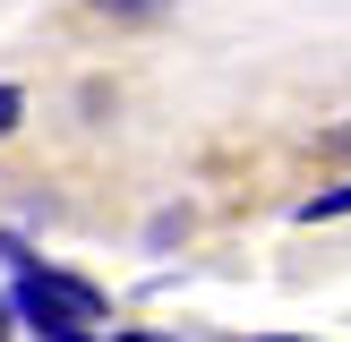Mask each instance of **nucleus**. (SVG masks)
Masks as SVG:
<instances>
[{"instance_id": "nucleus-1", "label": "nucleus", "mask_w": 351, "mask_h": 342, "mask_svg": "<svg viewBox=\"0 0 351 342\" xmlns=\"http://www.w3.org/2000/svg\"><path fill=\"white\" fill-rule=\"evenodd\" d=\"M17 325H34L43 342H103L95 325H103V291L95 282H77V274H51V265H17Z\"/></svg>"}, {"instance_id": "nucleus-2", "label": "nucleus", "mask_w": 351, "mask_h": 342, "mask_svg": "<svg viewBox=\"0 0 351 342\" xmlns=\"http://www.w3.org/2000/svg\"><path fill=\"white\" fill-rule=\"evenodd\" d=\"M335 214H351V180L343 188H317V197L300 205V222H335Z\"/></svg>"}, {"instance_id": "nucleus-3", "label": "nucleus", "mask_w": 351, "mask_h": 342, "mask_svg": "<svg viewBox=\"0 0 351 342\" xmlns=\"http://www.w3.org/2000/svg\"><path fill=\"white\" fill-rule=\"evenodd\" d=\"M17 120H26V94H17V86H0V137H9Z\"/></svg>"}, {"instance_id": "nucleus-4", "label": "nucleus", "mask_w": 351, "mask_h": 342, "mask_svg": "<svg viewBox=\"0 0 351 342\" xmlns=\"http://www.w3.org/2000/svg\"><path fill=\"white\" fill-rule=\"evenodd\" d=\"M95 9H112V17H154L163 0H95Z\"/></svg>"}, {"instance_id": "nucleus-5", "label": "nucleus", "mask_w": 351, "mask_h": 342, "mask_svg": "<svg viewBox=\"0 0 351 342\" xmlns=\"http://www.w3.org/2000/svg\"><path fill=\"white\" fill-rule=\"evenodd\" d=\"M9 325H17V308H9V300H0V342H9Z\"/></svg>"}, {"instance_id": "nucleus-6", "label": "nucleus", "mask_w": 351, "mask_h": 342, "mask_svg": "<svg viewBox=\"0 0 351 342\" xmlns=\"http://www.w3.org/2000/svg\"><path fill=\"white\" fill-rule=\"evenodd\" d=\"M103 342H154V334H103Z\"/></svg>"}, {"instance_id": "nucleus-7", "label": "nucleus", "mask_w": 351, "mask_h": 342, "mask_svg": "<svg viewBox=\"0 0 351 342\" xmlns=\"http://www.w3.org/2000/svg\"><path fill=\"white\" fill-rule=\"evenodd\" d=\"M266 342H283V334H266Z\"/></svg>"}]
</instances>
